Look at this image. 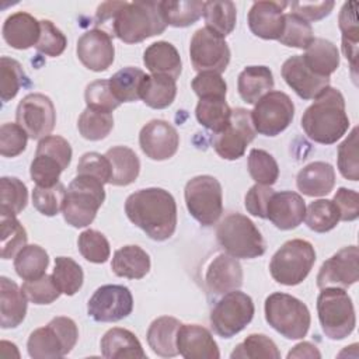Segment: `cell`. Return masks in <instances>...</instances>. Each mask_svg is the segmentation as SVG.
Returning a JSON list of instances; mask_svg holds the SVG:
<instances>
[{"label":"cell","instance_id":"6da1fadb","mask_svg":"<svg viewBox=\"0 0 359 359\" xmlns=\"http://www.w3.org/2000/svg\"><path fill=\"white\" fill-rule=\"evenodd\" d=\"M128 219L151 240H168L177 227V203L163 188H144L130 194L125 202Z\"/></svg>","mask_w":359,"mask_h":359},{"label":"cell","instance_id":"7a4b0ae2","mask_svg":"<svg viewBox=\"0 0 359 359\" xmlns=\"http://www.w3.org/2000/svg\"><path fill=\"white\" fill-rule=\"evenodd\" d=\"M302 128L309 139L321 144L339 140L349 128L345 100L339 90L327 87L302 116Z\"/></svg>","mask_w":359,"mask_h":359},{"label":"cell","instance_id":"3957f363","mask_svg":"<svg viewBox=\"0 0 359 359\" xmlns=\"http://www.w3.org/2000/svg\"><path fill=\"white\" fill-rule=\"evenodd\" d=\"M167 24L160 1H122L115 13L109 35L125 43H137L164 32Z\"/></svg>","mask_w":359,"mask_h":359},{"label":"cell","instance_id":"277c9868","mask_svg":"<svg viewBox=\"0 0 359 359\" xmlns=\"http://www.w3.org/2000/svg\"><path fill=\"white\" fill-rule=\"evenodd\" d=\"M220 247L234 258H257L264 255L266 245L258 227L241 213L227 215L216 229Z\"/></svg>","mask_w":359,"mask_h":359},{"label":"cell","instance_id":"5b68a950","mask_svg":"<svg viewBox=\"0 0 359 359\" xmlns=\"http://www.w3.org/2000/svg\"><path fill=\"white\" fill-rule=\"evenodd\" d=\"M105 199L104 184L90 175H77L67 187L63 205V217L73 227H86L93 223Z\"/></svg>","mask_w":359,"mask_h":359},{"label":"cell","instance_id":"8992f818","mask_svg":"<svg viewBox=\"0 0 359 359\" xmlns=\"http://www.w3.org/2000/svg\"><path fill=\"white\" fill-rule=\"evenodd\" d=\"M265 320L287 339L306 337L311 317L307 306L292 294L275 292L265 299Z\"/></svg>","mask_w":359,"mask_h":359},{"label":"cell","instance_id":"52a82bcc","mask_svg":"<svg viewBox=\"0 0 359 359\" xmlns=\"http://www.w3.org/2000/svg\"><path fill=\"white\" fill-rule=\"evenodd\" d=\"M79 339L76 323L69 317H55L48 325L36 328L27 341L28 355L34 359L63 358L74 348Z\"/></svg>","mask_w":359,"mask_h":359},{"label":"cell","instance_id":"ba28073f","mask_svg":"<svg viewBox=\"0 0 359 359\" xmlns=\"http://www.w3.org/2000/svg\"><path fill=\"white\" fill-rule=\"evenodd\" d=\"M317 313L321 330L330 339H344L355 330L353 303L342 287L321 289L317 297Z\"/></svg>","mask_w":359,"mask_h":359},{"label":"cell","instance_id":"9c48e42d","mask_svg":"<svg viewBox=\"0 0 359 359\" xmlns=\"http://www.w3.org/2000/svg\"><path fill=\"white\" fill-rule=\"evenodd\" d=\"M316 262V251L311 243L293 238L286 241L271 258L269 272L275 282L285 286L302 283Z\"/></svg>","mask_w":359,"mask_h":359},{"label":"cell","instance_id":"30bf717a","mask_svg":"<svg viewBox=\"0 0 359 359\" xmlns=\"http://www.w3.org/2000/svg\"><path fill=\"white\" fill-rule=\"evenodd\" d=\"M70 143L57 135H49L39 140L35 157L29 167L31 180L38 187H52L72 161Z\"/></svg>","mask_w":359,"mask_h":359},{"label":"cell","instance_id":"8fae6325","mask_svg":"<svg viewBox=\"0 0 359 359\" xmlns=\"http://www.w3.org/2000/svg\"><path fill=\"white\" fill-rule=\"evenodd\" d=\"M185 205L191 216L205 227L217 223L223 213V194L220 182L212 175L191 178L184 189Z\"/></svg>","mask_w":359,"mask_h":359},{"label":"cell","instance_id":"7c38bea8","mask_svg":"<svg viewBox=\"0 0 359 359\" xmlns=\"http://www.w3.org/2000/svg\"><path fill=\"white\" fill-rule=\"evenodd\" d=\"M254 311V303L248 294L238 289L229 292L210 311L212 330L223 338H231L251 323Z\"/></svg>","mask_w":359,"mask_h":359},{"label":"cell","instance_id":"4fadbf2b","mask_svg":"<svg viewBox=\"0 0 359 359\" xmlns=\"http://www.w3.org/2000/svg\"><path fill=\"white\" fill-rule=\"evenodd\" d=\"M294 105L290 97L282 91H269L251 111L255 132L264 136H276L293 121Z\"/></svg>","mask_w":359,"mask_h":359},{"label":"cell","instance_id":"5bb4252c","mask_svg":"<svg viewBox=\"0 0 359 359\" xmlns=\"http://www.w3.org/2000/svg\"><path fill=\"white\" fill-rule=\"evenodd\" d=\"M255 129L251 111L245 108L231 109L230 123L220 132L213 133L215 151L224 160H237L244 156L247 146L254 140Z\"/></svg>","mask_w":359,"mask_h":359},{"label":"cell","instance_id":"9a60e30c","mask_svg":"<svg viewBox=\"0 0 359 359\" xmlns=\"http://www.w3.org/2000/svg\"><path fill=\"white\" fill-rule=\"evenodd\" d=\"M189 57L196 72L220 74L230 62V49L224 38L205 27L195 31L189 45Z\"/></svg>","mask_w":359,"mask_h":359},{"label":"cell","instance_id":"2e32d148","mask_svg":"<svg viewBox=\"0 0 359 359\" xmlns=\"http://www.w3.org/2000/svg\"><path fill=\"white\" fill-rule=\"evenodd\" d=\"M17 123L31 139L49 136L56 123V111L52 100L41 93L27 94L17 105Z\"/></svg>","mask_w":359,"mask_h":359},{"label":"cell","instance_id":"e0dca14e","mask_svg":"<svg viewBox=\"0 0 359 359\" xmlns=\"http://www.w3.org/2000/svg\"><path fill=\"white\" fill-rule=\"evenodd\" d=\"M133 310L130 290L122 285L98 287L87 303L88 316L98 323H115L128 317Z\"/></svg>","mask_w":359,"mask_h":359},{"label":"cell","instance_id":"ac0fdd59","mask_svg":"<svg viewBox=\"0 0 359 359\" xmlns=\"http://www.w3.org/2000/svg\"><path fill=\"white\" fill-rule=\"evenodd\" d=\"M359 250L356 245H348L335 252L331 258L323 262L318 275L317 286L342 287L346 289L359 279Z\"/></svg>","mask_w":359,"mask_h":359},{"label":"cell","instance_id":"d6986e66","mask_svg":"<svg viewBox=\"0 0 359 359\" xmlns=\"http://www.w3.org/2000/svg\"><path fill=\"white\" fill-rule=\"evenodd\" d=\"M139 144L149 158L163 161L171 158L177 153L180 135L170 122L153 119L142 128L139 133Z\"/></svg>","mask_w":359,"mask_h":359},{"label":"cell","instance_id":"ffe728a7","mask_svg":"<svg viewBox=\"0 0 359 359\" xmlns=\"http://www.w3.org/2000/svg\"><path fill=\"white\" fill-rule=\"evenodd\" d=\"M76 52L79 60L93 72L107 70L115 56L111 35L98 28L90 29L79 38Z\"/></svg>","mask_w":359,"mask_h":359},{"label":"cell","instance_id":"44dd1931","mask_svg":"<svg viewBox=\"0 0 359 359\" xmlns=\"http://www.w3.org/2000/svg\"><path fill=\"white\" fill-rule=\"evenodd\" d=\"M280 73L286 84L303 100H314L330 87V77H321L313 73L306 66L302 55L286 59Z\"/></svg>","mask_w":359,"mask_h":359},{"label":"cell","instance_id":"7402d4cb","mask_svg":"<svg viewBox=\"0 0 359 359\" xmlns=\"http://www.w3.org/2000/svg\"><path fill=\"white\" fill-rule=\"evenodd\" d=\"M287 1H255L248 13L251 32L262 39H279L285 25Z\"/></svg>","mask_w":359,"mask_h":359},{"label":"cell","instance_id":"603a6c76","mask_svg":"<svg viewBox=\"0 0 359 359\" xmlns=\"http://www.w3.org/2000/svg\"><path fill=\"white\" fill-rule=\"evenodd\" d=\"M177 349L185 359H219L220 352L209 330L198 324H181Z\"/></svg>","mask_w":359,"mask_h":359},{"label":"cell","instance_id":"cb8c5ba5","mask_svg":"<svg viewBox=\"0 0 359 359\" xmlns=\"http://www.w3.org/2000/svg\"><path fill=\"white\" fill-rule=\"evenodd\" d=\"M306 215L304 199L293 191L273 192L266 208V219L280 230L296 229Z\"/></svg>","mask_w":359,"mask_h":359},{"label":"cell","instance_id":"d4e9b609","mask_svg":"<svg viewBox=\"0 0 359 359\" xmlns=\"http://www.w3.org/2000/svg\"><path fill=\"white\" fill-rule=\"evenodd\" d=\"M205 283L209 293L226 294L243 285V268L237 258L229 254H219L209 264L205 273Z\"/></svg>","mask_w":359,"mask_h":359},{"label":"cell","instance_id":"484cf974","mask_svg":"<svg viewBox=\"0 0 359 359\" xmlns=\"http://www.w3.org/2000/svg\"><path fill=\"white\" fill-rule=\"evenodd\" d=\"M3 38L14 49L36 46L41 35V21L25 11L8 15L3 24Z\"/></svg>","mask_w":359,"mask_h":359},{"label":"cell","instance_id":"4316f807","mask_svg":"<svg viewBox=\"0 0 359 359\" xmlns=\"http://www.w3.org/2000/svg\"><path fill=\"white\" fill-rule=\"evenodd\" d=\"M27 296L18 285L6 278H0V325L1 328H15L27 314Z\"/></svg>","mask_w":359,"mask_h":359},{"label":"cell","instance_id":"83f0119b","mask_svg":"<svg viewBox=\"0 0 359 359\" xmlns=\"http://www.w3.org/2000/svg\"><path fill=\"white\" fill-rule=\"evenodd\" d=\"M101 353L107 359H144L140 341L126 328L108 330L100 342Z\"/></svg>","mask_w":359,"mask_h":359},{"label":"cell","instance_id":"f1b7e54d","mask_svg":"<svg viewBox=\"0 0 359 359\" xmlns=\"http://www.w3.org/2000/svg\"><path fill=\"white\" fill-rule=\"evenodd\" d=\"M143 63L153 74L168 76L174 80L180 77L182 70L177 48L167 41H157L149 45L143 52Z\"/></svg>","mask_w":359,"mask_h":359},{"label":"cell","instance_id":"f546056e","mask_svg":"<svg viewBox=\"0 0 359 359\" xmlns=\"http://www.w3.org/2000/svg\"><path fill=\"white\" fill-rule=\"evenodd\" d=\"M297 189L307 196H324L335 185V171L325 161H314L303 167L296 177Z\"/></svg>","mask_w":359,"mask_h":359},{"label":"cell","instance_id":"4dcf8cb0","mask_svg":"<svg viewBox=\"0 0 359 359\" xmlns=\"http://www.w3.org/2000/svg\"><path fill=\"white\" fill-rule=\"evenodd\" d=\"M181 323L180 320L168 316L156 318L147 330L146 338L151 351L163 358H172L178 355L177 334Z\"/></svg>","mask_w":359,"mask_h":359},{"label":"cell","instance_id":"1f68e13d","mask_svg":"<svg viewBox=\"0 0 359 359\" xmlns=\"http://www.w3.org/2000/svg\"><path fill=\"white\" fill-rule=\"evenodd\" d=\"M104 156L111 164V185L126 187L136 181L140 172V160L132 149L115 146L108 149Z\"/></svg>","mask_w":359,"mask_h":359},{"label":"cell","instance_id":"d6a6232c","mask_svg":"<svg viewBox=\"0 0 359 359\" xmlns=\"http://www.w3.org/2000/svg\"><path fill=\"white\" fill-rule=\"evenodd\" d=\"M111 269L121 278L142 279L150 271V257L139 245H125L115 251Z\"/></svg>","mask_w":359,"mask_h":359},{"label":"cell","instance_id":"836d02e7","mask_svg":"<svg viewBox=\"0 0 359 359\" xmlns=\"http://www.w3.org/2000/svg\"><path fill=\"white\" fill-rule=\"evenodd\" d=\"M273 88V76L266 66H247L237 80V90L243 101L255 104Z\"/></svg>","mask_w":359,"mask_h":359},{"label":"cell","instance_id":"e575fe53","mask_svg":"<svg viewBox=\"0 0 359 359\" xmlns=\"http://www.w3.org/2000/svg\"><path fill=\"white\" fill-rule=\"evenodd\" d=\"M302 57L306 66L321 77H330L339 66V52L337 46L324 38H314Z\"/></svg>","mask_w":359,"mask_h":359},{"label":"cell","instance_id":"d590c367","mask_svg":"<svg viewBox=\"0 0 359 359\" xmlns=\"http://www.w3.org/2000/svg\"><path fill=\"white\" fill-rule=\"evenodd\" d=\"M177 95L175 80L168 76L146 74L142 87L140 98L146 105L154 109H163L172 104Z\"/></svg>","mask_w":359,"mask_h":359},{"label":"cell","instance_id":"8d00e7d4","mask_svg":"<svg viewBox=\"0 0 359 359\" xmlns=\"http://www.w3.org/2000/svg\"><path fill=\"white\" fill-rule=\"evenodd\" d=\"M356 8H358L356 1L344 3L338 17L339 29L342 32V52L345 57L349 60L353 74L356 72V63H358V39H359Z\"/></svg>","mask_w":359,"mask_h":359},{"label":"cell","instance_id":"74e56055","mask_svg":"<svg viewBox=\"0 0 359 359\" xmlns=\"http://www.w3.org/2000/svg\"><path fill=\"white\" fill-rule=\"evenodd\" d=\"M205 1L180 0L160 1V11L167 25L184 28L195 24L203 15Z\"/></svg>","mask_w":359,"mask_h":359},{"label":"cell","instance_id":"f35d334b","mask_svg":"<svg viewBox=\"0 0 359 359\" xmlns=\"http://www.w3.org/2000/svg\"><path fill=\"white\" fill-rule=\"evenodd\" d=\"M195 115L202 126L217 133L230 123L231 108L226 102V98L222 97L201 98L196 105Z\"/></svg>","mask_w":359,"mask_h":359},{"label":"cell","instance_id":"ab89813d","mask_svg":"<svg viewBox=\"0 0 359 359\" xmlns=\"http://www.w3.org/2000/svg\"><path fill=\"white\" fill-rule=\"evenodd\" d=\"M236 4L227 0H213L205 1L203 7V18L206 22V28L220 35L222 38L227 36L233 32L236 27L237 13Z\"/></svg>","mask_w":359,"mask_h":359},{"label":"cell","instance_id":"60d3db41","mask_svg":"<svg viewBox=\"0 0 359 359\" xmlns=\"http://www.w3.org/2000/svg\"><path fill=\"white\" fill-rule=\"evenodd\" d=\"M48 265H49L48 252L36 244L25 245L14 257V269L17 275L24 280H32L43 276Z\"/></svg>","mask_w":359,"mask_h":359},{"label":"cell","instance_id":"b9f144b4","mask_svg":"<svg viewBox=\"0 0 359 359\" xmlns=\"http://www.w3.org/2000/svg\"><path fill=\"white\" fill-rule=\"evenodd\" d=\"M146 73L137 67H123L109 79V87L118 101L133 102L140 98V87Z\"/></svg>","mask_w":359,"mask_h":359},{"label":"cell","instance_id":"7bdbcfd3","mask_svg":"<svg viewBox=\"0 0 359 359\" xmlns=\"http://www.w3.org/2000/svg\"><path fill=\"white\" fill-rule=\"evenodd\" d=\"M1 229V258H14L20 250L27 245V231L24 226L17 220L15 215L0 213Z\"/></svg>","mask_w":359,"mask_h":359},{"label":"cell","instance_id":"ee69618b","mask_svg":"<svg viewBox=\"0 0 359 359\" xmlns=\"http://www.w3.org/2000/svg\"><path fill=\"white\" fill-rule=\"evenodd\" d=\"M304 220L310 230L325 233L332 230L341 219L339 210L331 199H317L307 206Z\"/></svg>","mask_w":359,"mask_h":359},{"label":"cell","instance_id":"f6af8a7d","mask_svg":"<svg viewBox=\"0 0 359 359\" xmlns=\"http://www.w3.org/2000/svg\"><path fill=\"white\" fill-rule=\"evenodd\" d=\"M231 359H279L276 344L264 334H251L238 344L230 355Z\"/></svg>","mask_w":359,"mask_h":359},{"label":"cell","instance_id":"bcb514c9","mask_svg":"<svg viewBox=\"0 0 359 359\" xmlns=\"http://www.w3.org/2000/svg\"><path fill=\"white\" fill-rule=\"evenodd\" d=\"M52 278L62 293L73 296L83 286L84 273L81 266L74 259L69 257H57L55 258Z\"/></svg>","mask_w":359,"mask_h":359},{"label":"cell","instance_id":"7dc6e473","mask_svg":"<svg viewBox=\"0 0 359 359\" xmlns=\"http://www.w3.org/2000/svg\"><path fill=\"white\" fill-rule=\"evenodd\" d=\"M28 202V191L25 184L15 177L0 178V213L18 215Z\"/></svg>","mask_w":359,"mask_h":359},{"label":"cell","instance_id":"c3c4849f","mask_svg":"<svg viewBox=\"0 0 359 359\" xmlns=\"http://www.w3.org/2000/svg\"><path fill=\"white\" fill-rule=\"evenodd\" d=\"M80 135L87 140H101L109 135L114 128V116L109 112H101L86 108L77 121Z\"/></svg>","mask_w":359,"mask_h":359},{"label":"cell","instance_id":"681fc988","mask_svg":"<svg viewBox=\"0 0 359 359\" xmlns=\"http://www.w3.org/2000/svg\"><path fill=\"white\" fill-rule=\"evenodd\" d=\"M313 39L314 34L310 22L293 13L285 14L283 31L278 39L282 45L289 48L306 49L313 42Z\"/></svg>","mask_w":359,"mask_h":359},{"label":"cell","instance_id":"f907efd6","mask_svg":"<svg viewBox=\"0 0 359 359\" xmlns=\"http://www.w3.org/2000/svg\"><path fill=\"white\" fill-rule=\"evenodd\" d=\"M248 172L261 185H273L279 177V167L272 154L262 149H252L248 154Z\"/></svg>","mask_w":359,"mask_h":359},{"label":"cell","instance_id":"816d5d0a","mask_svg":"<svg viewBox=\"0 0 359 359\" xmlns=\"http://www.w3.org/2000/svg\"><path fill=\"white\" fill-rule=\"evenodd\" d=\"M27 76L20 62L13 57L1 56L0 59V97L3 102L10 101L24 87Z\"/></svg>","mask_w":359,"mask_h":359},{"label":"cell","instance_id":"f5cc1de1","mask_svg":"<svg viewBox=\"0 0 359 359\" xmlns=\"http://www.w3.org/2000/svg\"><path fill=\"white\" fill-rule=\"evenodd\" d=\"M77 247L84 259L93 264H104L109 258L111 248L107 237L93 229H87L79 234Z\"/></svg>","mask_w":359,"mask_h":359},{"label":"cell","instance_id":"db71d44e","mask_svg":"<svg viewBox=\"0 0 359 359\" xmlns=\"http://www.w3.org/2000/svg\"><path fill=\"white\" fill-rule=\"evenodd\" d=\"M66 188L62 182L52 187H35L32 191V205L43 216L57 215L65 205Z\"/></svg>","mask_w":359,"mask_h":359},{"label":"cell","instance_id":"11a10c76","mask_svg":"<svg viewBox=\"0 0 359 359\" xmlns=\"http://www.w3.org/2000/svg\"><path fill=\"white\" fill-rule=\"evenodd\" d=\"M338 170L342 177L349 181L359 180L358 126H355L348 137L338 146Z\"/></svg>","mask_w":359,"mask_h":359},{"label":"cell","instance_id":"9f6ffc18","mask_svg":"<svg viewBox=\"0 0 359 359\" xmlns=\"http://www.w3.org/2000/svg\"><path fill=\"white\" fill-rule=\"evenodd\" d=\"M84 98H86L87 108L101 111V112L112 114V111L121 105V102L114 95L109 87V80H95L90 83L86 87Z\"/></svg>","mask_w":359,"mask_h":359},{"label":"cell","instance_id":"6f0895ef","mask_svg":"<svg viewBox=\"0 0 359 359\" xmlns=\"http://www.w3.org/2000/svg\"><path fill=\"white\" fill-rule=\"evenodd\" d=\"M21 289L27 296V299L34 304H50L62 293L56 286L52 275H46V273L38 279L25 280Z\"/></svg>","mask_w":359,"mask_h":359},{"label":"cell","instance_id":"680465c9","mask_svg":"<svg viewBox=\"0 0 359 359\" xmlns=\"http://www.w3.org/2000/svg\"><path fill=\"white\" fill-rule=\"evenodd\" d=\"M66 45H67V39L65 34L57 27H55L52 21L41 20V35L35 46L36 50L46 56L56 57L63 53V50L66 49Z\"/></svg>","mask_w":359,"mask_h":359},{"label":"cell","instance_id":"91938a15","mask_svg":"<svg viewBox=\"0 0 359 359\" xmlns=\"http://www.w3.org/2000/svg\"><path fill=\"white\" fill-rule=\"evenodd\" d=\"M28 133L18 123H3L0 128V154L3 157H15L27 147Z\"/></svg>","mask_w":359,"mask_h":359},{"label":"cell","instance_id":"94428289","mask_svg":"<svg viewBox=\"0 0 359 359\" xmlns=\"http://www.w3.org/2000/svg\"><path fill=\"white\" fill-rule=\"evenodd\" d=\"M77 175H90L100 180L102 184H109L111 164L108 158L97 151L84 153L77 164Z\"/></svg>","mask_w":359,"mask_h":359},{"label":"cell","instance_id":"6125c7cd","mask_svg":"<svg viewBox=\"0 0 359 359\" xmlns=\"http://www.w3.org/2000/svg\"><path fill=\"white\" fill-rule=\"evenodd\" d=\"M192 90L201 98H210V97H222L226 98L227 94V84L224 79L219 73L213 72H202L191 83Z\"/></svg>","mask_w":359,"mask_h":359},{"label":"cell","instance_id":"be15d7a7","mask_svg":"<svg viewBox=\"0 0 359 359\" xmlns=\"http://www.w3.org/2000/svg\"><path fill=\"white\" fill-rule=\"evenodd\" d=\"M275 191L269 185L255 184L252 185L244 198V206L248 213L252 216L266 219V208L268 202Z\"/></svg>","mask_w":359,"mask_h":359},{"label":"cell","instance_id":"e7e4bbea","mask_svg":"<svg viewBox=\"0 0 359 359\" xmlns=\"http://www.w3.org/2000/svg\"><path fill=\"white\" fill-rule=\"evenodd\" d=\"M332 202L339 210V219L344 222L356 220L359 216V196L358 192L348 188H338Z\"/></svg>","mask_w":359,"mask_h":359},{"label":"cell","instance_id":"03108f58","mask_svg":"<svg viewBox=\"0 0 359 359\" xmlns=\"http://www.w3.org/2000/svg\"><path fill=\"white\" fill-rule=\"evenodd\" d=\"M287 6L292 10L290 13L302 17L309 22V21H317L327 17L332 11L335 3L334 1H316V3L292 1V3H287Z\"/></svg>","mask_w":359,"mask_h":359},{"label":"cell","instance_id":"003e7915","mask_svg":"<svg viewBox=\"0 0 359 359\" xmlns=\"http://www.w3.org/2000/svg\"><path fill=\"white\" fill-rule=\"evenodd\" d=\"M292 358H310V359H320L321 358V353L320 351L317 349L316 345H313L311 342H300L297 345L293 346L292 351H289L287 353V359H292Z\"/></svg>","mask_w":359,"mask_h":359}]
</instances>
